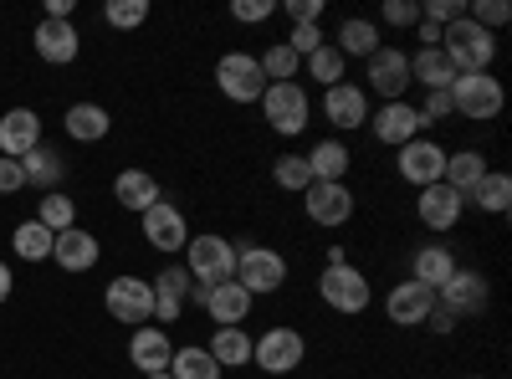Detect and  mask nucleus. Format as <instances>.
<instances>
[{
	"instance_id": "f257e3e1",
	"label": "nucleus",
	"mask_w": 512,
	"mask_h": 379,
	"mask_svg": "<svg viewBox=\"0 0 512 379\" xmlns=\"http://www.w3.org/2000/svg\"><path fill=\"white\" fill-rule=\"evenodd\" d=\"M441 52H446V62L456 67V77H466V72H492L497 36L461 16V21H451V26L441 31Z\"/></svg>"
},
{
	"instance_id": "f03ea898",
	"label": "nucleus",
	"mask_w": 512,
	"mask_h": 379,
	"mask_svg": "<svg viewBox=\"0 0 512 379\" xmlns=\"http://www.w3.org/2000/svg\"><path fill=\"white\" fill-rule=\"evenodd\" d=\"M185 272H190L200 287L231 282V277H236V241H226V236H216V231H200V236L185 246Z\"/></svg>"
},
{
	"instance_id": "7ed1b4c3",
	"label": "nucleus",
	"mask_w": 512,
	"mask_h": 379,
	"mask_svg": "<svg viewBox=\"0 0 512 379\" xmlns=\"http://www.w3.org/2000/svg\"><path fill=\"white\" fill-rule=\"evenodd\" d=\"M256 108H262V118L272 123L282 139H297V134L308 129V118H313V103H308V88H303V82H272Z\"/></svg>"
},
{
	"instance_id": "20e7f679",
	"label": "nucleus",
	"mask_w": 512,
	"mask_h": 379,
	"mask_svg": "<svg viewBox=\"0 0 512 379\" xmlns=\"http://www.w3.org/2000/svg\"><path fill=\"white\" fill-rule=\"evenodd\" d=\"M446 93H451V113L472 118V123H492V118L502 113V103H507L502 82H497L492 72H466V77L451 82Z\"/></svg>"
},
{
	"instance_id": "39448f33",
	"label": "nucleus",
	"mask_w": 512,
	"mask_h": 379,
	"mask_svg": "<svg viewBox=\"0 0 512 379\" xmlns=\"http://www.w3.org/2000/svg\"><path fill=\"white\" fill-rule=\"evenodd\" d=\"M236 282L251 292V298H267V292L287 287V257L272 246H251L241 241L236 246Z\"/></svg>"
},
{
	"instance_id": "423d86ee",
	"label": "nucleus",
	"mask_w": 512,
	"mask_h": 379,
	"mask_svg": "<svg viewBox=\"0 0 512 379\" xmlns=\"http://www.w3.org/2000/svg\"><path fill=\"white\" fill-rule=\"evenodd\" d=\"M303 359H308V339L297 328H267L262 339H251V364L262 369V374H272V379L297 374V369H303Z\"/></svg>"
},
{
	"instance_id": "0eeeda50",
	"label": "nucleus",
	"mask_w": 512,
	"mask_h": 379,
	"mask_svg": "<svg viewBox=\"0 0 512 379\" xmlns=\"http://www.w3.org/2000/svg\"><path fill=\"white\" fill-rule=\"evenodd\" d=\"M318 298H323L333 313L359 318V313L369 308V298H374V287H369V277H364L354 262H344V267H323V277H318Z\"/></svg>"
},
{
	"instance_id": "6e6552de",
	"label": "nucleus",
	"mask_w": 512,
	"mask_h": 379,
	"mask_svg": "<svg viewBox=\"0 0 512 379\" xmlns=\"http://www.w3.org/2000/svg\"><path fill=\"white\" fill-rule=\"evenodd\" d=\"M216 88H221V98H231L241 108V103H262L267 77H262V67H256L251 52H226L216 62Z\"/></svg>"
},
{
	"instance_id": "1a4fd4ad",
	"label": "nucleus",
	"mask_w": 512,
	"mask_h": 379,
	"mask_svg": "<svg viewBox=\"0 0 512 379\" xmlns=\"http://www.w3.org/2000/svg\"><path fill=\"white\" fill-rule=\"evenodd\" d=\"M103 308H108L118 323H128V328H144V323L154 318V287H149L144 277H113V282L103 287Z\"/></svg>"
},
{
	"instance_id": "9d476101",
	"label": "nucleus",
	"mask_w": 512,
	"mask_h": 379,
	"mask_svg": "<svg viewBox=\"0 0 512 379\" xmlns=\"http://www.w3.org/2000/svg\"><path fill=\"white\" fill-rule=\"evenodd\" d=\"M354 190L349 185H333V180H313L308 190H303V210H308V221L313 226H328V231H338V226H349L354 221Z\"/></svg>"
},
{
	"instance_id": "9b49d317",
	"label": "nucleus",
	"mask_w": 512,
	"mask_h": 379,
	"mask_svg": "<svg viewBox=\"0 0 512 379\" xmlns=\"http://www.w3.org/2000/svg\"><path fill=\"white\" fill-rule=\"evenodd\" d=\"M400 180L405 185H415V190H425V185H441V175H446V149L436 144V139H410L405 149H400Z\"/></svg>"
},
{
	"instance_id": "f8f14e48",
	"label": "nucleus",
	"mask_w": 512,
	"mask_h": 379,
	"mask_svg": "<svg viewBox=\"0 0 512 379\" xmlns=\"http://www.w3.org/2000/svg\"><path fill=\"white\" fill-rule=\"evenodd\" d=\"M369 88L384 98V103H405V88H410V52L400 47H379L369 57Z\"/></svg>"
},
{
	"instance_id": "ddd939ff",
	"label": "nucleus",
	"mask_w": 512,
	"mask_h": 379,
	"mask_svg": "<svg viewBox=\"0 0 512 379\" xmlns=\"http://www.w3.org/2000/svg\"><path fill=\"white\" fill-rule=\"evenodd\" d=\"M415 216H420V226L425 231H456L461 226V216H466V195H456L451 185H425L420 190V200H415Z\"/></svg>"
},
{
	"instance_id": "4468645a",
	"label": "nucleus",
	"mask_w": 512,
	"mask_h": 379,
	"mask_svg": "<svg viewBox=\"0 0 512 379\" xmlns=\"http://www.w3.org/2000/svg\"><path fill=\"white\" fill-rule=\"evenodd\" d=\"M436 308H446L451 318H472V313H482V308H487V277L456 267L451 282L436 292Z\"/></svg>"
},
{
	"instance_id": "2eb2a0df",
	"label": "nucleus",
	"mask_w": 512,
	"mask_h": 379,
	"mask_svg": "<svg viewBox=\"0 0 512 379\" xmlns=\"http://www.w3.org/2000/svg\"><path fill=\"white\" fill-rule=\"evenodd\" d=\"M323 118L338 134H354L359 123H369V93L359 88V82H338V88L323 93Z\"/></svg>"
},
{
	"instance_id": "dca6fc26",
	"label": "nucleus",
	"mask_w": 512,
	"mask_h": 379,
	"mask_svg": "<svg viewBox=\"0 0 512 379\" xmlns=\"http://www.w3.org/2000/svg\"><path fill=\"white\" fill-rule=\"evenodd\" d=\"M144 241L154 246V251H164V257H175V251H185L190 246V226H185V216L175 205H149L144 210Z\"/></svg>"
},
{
	"instance_id": "f3484780",
	"label": "nucleus",
	"mask_w": 512,
	"mask_h": 379,
	"mask_svg": "<svg viewBox=\"0 0 512 379\" xmlns=\"http://www.w3.org/2000/svg\"><path fill=\"white\" fill-rule=\"evenodd\" d=\"M369 129L379 144H390V149H405L410 139H420V108L415 103H384L379 113H369Z\"/></svg>"
},
{
	"instance_id": "a211bd4d",
	"label": "nucleus",
	"mask_w": 512,
	"mask_h": 379,
	"mask_svg": "<svg viewBox=\"0 0 512 379\" xmlns=\"http://www.w3.org/2000/svg\"><path fill=\"white\" fill-rule=\"evenodd\" d=\"M251 303H256V298L231 277V282H216V287L205 292V318L216 323V328H241V323L251 318Z\"/></svg>"
},
{
	"instance_id": "6ab92c4d",
	"label": "nucleus",
	"mask_w": 512,
	"mask_h": 379,
	"mask_svg": "<svg viewBox=\"0 0 512 379\" xmlns=\"http://www.w3.org/2000/svg\"><path fill=\"white\" fill-rule=\"evenodd\" d=\"M431 308H436V292L410 282V277L400 287H390V298H384V313H390V323H400V328H420L425 318H431Z\"/></svg>"
},
{
	"instance_id": "aec40b11",
	"label": "nucleus",
	"mask_w": 512,
	"mask_h": 379,
	"mask_svg": "<svg viewBox=\"0 0 512 379\" xmlns=\"http://www.w3.org/2000/svg\"><path fill=\"white\" fill-rule=\"evenodd\" d=\"M98 257H103L98 236H93V231H82V226L57 231V241H52V262H57L62 272H93Z\"/></svg>"
},
{
	"instance_id": "412c9836",
	"label": "nucleus",
	"mask_w": 512,
	"mask_h": 379,
	"mask_svg": "<svg viewBox=\"0 0 512 379\" xmlns=\"http://www.w3.org/2000/svg\"><path fill=\"white\" fill-rule=\"evenodd\" d=\"M149 287H154V323H175V318L185 313V303H190L195 277H190L185 267H164Z\"/></svg>"
},
{
	"instance_id": "4be33fe9",
	"label": "nucleus",
	"mask_w": 512,
	"mask_h": 379,
	"mask_svg": "<svg viewBox=\"0 0 512 379\" xmlns=\"http://www.w3.org/2000/svg\"><path fill=\"white\" fill-rule=\"evenodd\" d=\"M41 144V118L36 108H11L0 118V159H26Z\"/></svg>"
},
{
	"instance_id": "5701e85b",
	"label": "nucleus",
	"mask_w": 512,
	"mask_h": 379,
	"mask_svg": "<svg viewBox=\"0 0 512 379\" xmlns=\"http://www.w3.org/2000/svg\"><path fill=\"white\" fill-rule=\"evenodd\" d=\"M31 41H36V57L52 62V67H67V62H77V52H82V36H77L72 21H41Z\"/></svg>"
},
{
	"instance_id": "b1692460",
	"label": "nucleus",
	"mask_w": 512,
	"mask_h": 379,
	"mask_svg": "<svg viewBox=\"0 0 512 379\" xmlns=\"http://www.w3.org/2000/svg\"><path fill=\"white\" fill-rule=\"evenodd\" d=\"M169 359H175V344H169L164 328H134L128 339V364L144 374H169Z\"/></svg>"
},
{
	"instance_id": "393cba45",
	"label": "nucleus",
	"mask_w": 512,
	"mask_h": 379,
	"mask_svg": "<svg viewBox=\"0 0 512 379\" xmlns=\"http://www.w3.org/2000/svg\"><path fill=\"white\" fill-rule=\"evenodd\" d=\"M451 272H456L451 246H415V251H410V282L441 292V287L451 282Z\"/></svg>"
},
{
	"instance_id": "a878e982",
	"label": "nucleus",
	"mask_w": 512,
	"mask_h": 379,
	"mask_svg": "<svg viewBox=\"0 0 512 379\" xmlns=\"http://www.w3.org/2000/svg\"><path fill=\"white\" fill-rule=\"evenodd\" d=\"M303 159H308V175L313 180H333V185H344V175L354 170V154H349L344 139H318Z\"/></svg>"
},
{
	"instance_id": "bb28decb",
	"label": "nucleus",
	"mask_w": 512,
	"mask_h": 379,
	"mask_svg": "<svg viewBox=\"0 0 512 379\" xmlns=\"http://www.w3.org/2000/svg\"><path fill=\"white\" fill-rule=\"evenodd\" d=\"M410 82H420L425 93H446L456 82V67L446 62L441 47H420V52H410Z\"/></svg>"
},
{
	"instance_id": "cd10ccee",
	"label": "nucleus",
	"mask_w": 512,
	"mask_h": 379,
	"mask_svg": "<svg viewBox=\"0 0 512 379\" xmlns=\"http://www.w3.org/2000/svg\"><path fill=\"white\" fill-rule=\"evenodd\" d=\"M62 123H67V134H72L77 144H98V139L113 134V118H108V108H98V103H72Z\"/></svg>"
},
{
	"instance_id": "c85d7f7f",
	"label": "nucleus",
	"mask_w": 512,
	"mask_h": 379,
	"mask_svg": "<svg viewBox=\"0 0 512 379\" xmlns=\"http://www.w3.org/2000/svg\"><path fill=\"white\" fill-rule=\"evenodd\" d=\"M482 175H487V159H482L477 149H456V154H446V175H441V185H451L456 195H472Z\"/></svg>"
},
{
	"instance_id": "c756f323",
	"label": "nucleus",
	"mask_w": 512,
	"mask_h": 379,
	"mask_svg": "<svg viewBox=\"0 0 512 379\" xmlns=\"http://www.w3.org/2000/svg\"><path fill=\"white\" fill-rule=\"evenodd\" d=\"M333 47L344 52V62H349V57H374V52H379V26L364 21V16H349L344 26H338Z\"/></svg>"
},
{
	"instance_id": "7c9ffc66",
	"label": "nucleus",
	"mask_w": 512,
	"mask_h": 379,
	"mask_svg": "<svg viewBox=\"0 0 512 379\" xmlns=\"http://www.w3.org/2000/svg\"><path fill=\"white\" fill-rule=\"evenodd\" d=\"M113 195H118V205L123 210H144L149 205H159V185H154V175H144V170H123L118 180H113Z\"/></svg>"
},
{
	"instance_id": "2f4dec72",
	"label": "nucleus",
	"mask_w": 512,
	"mask_h": 379,
	"mask_svg": "<svg viewBox=\"0 0 512 379\" xmlns=\"http://www.w3.org/2000/svg\"><path fill=\"white\" fill-rule=\"evenodd\" d=\"M21 170H26V185H36V190H57L62 185V170H67V164H62V154L57 149H47V144H36L26 159H21Z\"/></svg>"
},
{
	"instance_id": "473e14b6",
	"label": "nucleus",
	"mask_w": 512,
	"mask_h": 379,
	"mask_svg": "<svg viewBox=\"0 0 512 379\" xmlns=\"http://www.w3.org/2000/svg\"><path fill=\"white\" fill-rule=\"evenodd\" d=\"M210 359H216L221 369L251 364V333L246 328H216V333H210Z\"/></svg>"
},
{
	"instance_id": "72a5a7b5",
	"label": "nucleus",
	"mask_w": 512,
	"mask_h": 379,
	"mask_svg": "<svg viewBox=\"0 0 512 379\" xmlns=\"http://www.w3.org/2000/svg\"><path fill=\"white\" fill-rule=\"evenodd\" d=\"M466 205H477L482 216H507V205H512V180L497 175V170H487V175L477 180V190L466 195Z\"/></svg>"
},
{
	"instance_id": "f704fd0d",
	"label": "nucleus",
	"mask_w": 512,
	"mask_h": 379,
	"mask_svg": "<svg viewBox=\"0 0 512 379\" xmlns=\"http://www.w3.org/2000/svg\"><path fill=\"white\" fill-rule=\"evenodd\" d=\"M52 241H57V236L41 226V221H21V226L11 231V251H16L21 262H47V257H52Z\"/></svg>"
},
{
	"instance_id": "c9c22d12",
	"label": "nucleus",
	"mask_w": 512,
	"mask_h": 379,
	"mask_svg": "<svg viewBox=\"0 0 512 379\" xmlns=\"http://www.w3.org/2000/svg\"><path fill=\"white\" fill-rule=\"evenodd\" d=\"M226 369L210 359V349L190 344V349H175V359H169V379H221Z\"/></svg>"
},
{
	"instance_id": "e433bc0d",
	"label": "nucleus",
	"mask_w": 512,
	"mask_h": 379,
	"mask_svg": "<svg viewBox=\"0 0 512 379\" xmlns=\"http://www.w3.org/2000/svg\"><path fill=\"white\" fill-rule=\"evenodd\" d=\"M344 67H349V62H344V52H338L333 41H323V47H318L313 57H303V72H308L313 82H323V93L344 82Z\"/></svg>"
},
{
	"instance_id": "4c0bfd02",
	"label": "nucleus",
	"mask_w": 512,
	"mask_h": 379,
	"mask_svg": "<svg viewBox=\"0 0 512 379\" xmlns=\"http://www.w3.org/2000/svg\"><path fill=\"white\" fill-rule=\"evenodd\" d=\"M256 67H262L267 88H272V82H292L297 72H303V57H297V52L287 47V41H272V47H267L262 57H256Z\"/></svg>"
},
{
	"instance_id": "58836bf2",
	"label": "nucleus",
	"mask_w": 512,
	"mask_h": 379,
	"mask_svg": "<svg viewBox=\"0 0 512 379\" xmlns=\"http://www.w3.org/2000/svg\"><path fill=\"white\" fill-rule=\"evenodd\" d=\"M272 180H277V190H287V195H303V190L313 185V175H308V159H303V154H277V164H272Z\"/></svg>"
},
{
	"instance_id": "ea45409f",
	"label": "nucleus",
	"mask_w": 512,
	"mask_h": 379,
	"mask_svg": "<svg viewBox=\"0 0 512 379\" xmlns=\"http://www.w3.org/2000/svg\"><path fill=\"white\" fill-rule=\"evenodd\" d=\"M36 221L47 226L52 236H57V231H72V226H77V205H72V195L52 190L47 200H41V210H36Z\"/></svg>"
},
{
	"instance_id": "a19ab883",
	"label": "nucleus",
	"mask_w": 512,
	"mask_h": 379,
	"mask_svg": "<svg viewBox=\"0 0 512 379\" xmlns=\"http://www.w3.org/2000/svg\"><path fill=\"white\" fill-rule=\"evenodd\" d=\"M103 21H108L113 31H134V26L149 21V0H108Z\"/></svg>"
},
{
	"instance_id": "79ce46f5",
	"label": "nucleus",
	"mask_w": 512,
	"mask_h": 379,
	"mask_svg": "<svg viewBox=\"0 0 512 379\" xmlns=\"http://www.w3.org/2000/svg\"><path fill=\"white\" fill-rule=\"evenodd\" d=\"M466 21L482 26V31H497V26L512 21V6L507 0H472V6H466Z\"/></svg>"
},
{
	"instance_id": "37998d69",
	"label": "nucleus",
	"mask_w": 512,
	"mask_h": 379,
	"mask_svg": "<svg viewBox=\"0 0 512 379\" xmlns=\"http://www.w3.org/2000/svg\"><path fill=\"white\" fill-rule=\"evenodd\" d=\"M323 41H328V36H323V26H318V21H303V26H292V31H287V47H292L297 57H313V52L323 47Z\"/></svg>"
},
{
	"instance_id": "c03bdc74",
	"label": "nucleus",
	"mask_w": 512,
	"mask_h": 379,
	"mask_svg": "<svg viewBox=\"0 0 512 379\" xmlns=\"http://www.w3.org/2000/svg\"><path fill=\"white\" fill-rule=\"evenodd\" d=\"M466 16V0H425L420 6V21H431V26H451V21H461Z\"/></svg>"
},
{
	"instance_id": "a18cd8bd",
	"label": "nucleus",
	"mask_w": 512,
	"mask_h": 379,
	"mask_svg": "<svg viewBox=\"0 0 512 379\" xmlns=\"http://www.w3.org/2000/svg\"><path fill=\"white\" fill-rule=\"evenodd\" d=\"M267 16H277V0H231V21L241 26H262Z\"/></svg>"
},
{
	"instance_id": "49530a36",
	"label": "nucleus",
	"mask_w": 512,
	"mask_h": 379,
	"mask_svg": "<svg viewBox=\"0 0 512 379\" xmlns=\"http://www.w3.org/2000/svg\"><path fill=\"white\" fill-rule=\"evenodd\" d=\"M379 16L384 21H390V26H420V0H384V6H379Z\"/></svg>"
},
{
	"instance_id": "de8ad7c7",
	"label": "nucleus",
	"mask_w": 512,
	"mask_h": 379,
	"mask_svg": "<svg viewBox=\"0 0 512 379\" xmlns=\"http://www.w3.org/2000/svg\"><path fill=\"white\" fill-rule=\"evenodd\" d=\"M26 190V170H21V159H0V195H16Z\"/></svg>"
},
{
	"instance_id": "09e8293b",
	"label": "nucleus",
	"mask_w": 512,
	"mask_h": 379,
	"mask_svg": "<svg viewBox=\"0 0 512 379\" xmlns=\"http://www.w3.org/2000/svg\"><path fill=\"white\" fill-rule=\"evenodd\" d=\"M441 118H451V93H425L420 123H441Z\"/></svg>"
},
{
	"instance_id": "8fccbe9b",
	"label": "nucleus",
	"mask_w": 512,
	"mask_h": 379,
	"mask_svg": "<svg viewBox=\"0 0 512 379\" xmlns=\"http://www.w3.org/2000/svg\"><path fill=\"white\" fill-rule=\"evenodd\" d=\"M287 16H292V26H303V21H323V0H287Z\"/></svg>"
},
{
	"instance_id": "3c124183",
	"label": "nucleus",
	"mask_w": 512,
	"mask_h": 379,
	"mask_svg": "<svg viewBox=\"0 0 512 379\" xmlns=\"http://www.w3.org/2000/svg\"><path fill=\"white\" fill-rule=\"evenodd\" d=\"M425 323H431L436 333H451V328H456V318H451L446 308H431V318H425Z\"/></svg>"
},
{
	"instance_id": "603ef678",
	"label": "nucleus",
	"mask_w": 512,
	"mask_h": 379,
	"mask_svg": "<svg viewBox=\"0 0 512 379\" xmlns=\"http://www.w3.org/2000/svg\"><path fill=\"white\" fill-rule=\"evenodd\" d=\"M415 31H420V47H441V26H431V21H420Z\"/></svg>"
},
{
	"instance_id": "864d4df0",
	"label": "nucleus",
	"mask_w": 512,
	"mask_h": 379,
	"mask_svg": "<svg viewBox=\"0 0 512 379\" xmlns=\"http://www.w3.org/2000/svg\"><path fill=\"white\" fill-rule=\"evenodd\" d=\"M11 287H16V277H11V267L0 262V308H6V298H11Z\"/></svg>"
},
{
	"instance_id": "5fc2aeb1",
	"label": "nucleus",
	"mask_w": 512,
	"mask_h": 379,
	"mask_svg": "<svg viewBox=\"0 0 512 379\" xmlns=\"http://www.w3.org/2000/svg\"><path fill=\"white\" fill-rule=\"evenodd\" d=\"M349 262V246H328V267H344Z\"/></svg>"
},
{
	"instance_id": "6e6d98bb",
	"label": "nucleus",
	"mask_w": 512,
	"mask_h": 379,
	"mask_svg": "<svg viewBox=\"0 0 512 379\" xmlns=\"http://www.w3.org/2000/svg\"><path fill=\"white\" fill-rule=\"evenodd\" d=\"M144 379H169V374H144Z\"/></svg>"
},
{
	"instance_id": "4d7b16f0",
	"label": "nucleus",
	"mask_w": 512,
	"mask_h": 379,
	"mask_svg": "<svg viewBox=\"0 0 512 379\" xmlns=\"http://www.w3.org/2000/svg\"><path fill=\"white\" fill-rule=\"evenodd\" d=\"M472 379H482V374H472Z\"/></svg>"
}]
</instances>
